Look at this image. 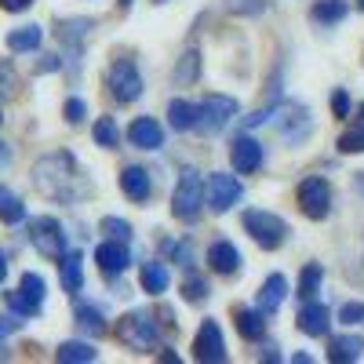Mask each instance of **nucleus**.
Returning a JSON list of instances; mask_svg holds the SVG:
<instances>
[{"label":"nucleus","instance_id":"nucleus-2","mask_svg":"<svg viewBox=\"0 0 364 364\" xmlns=\"http://www.w3.org/2000/svg\"><path fill=\"white\" fill-rule=\"evenodd\" d=\"M200 204H204V182H200V175L197 171H182L178 186L171 193V215L178 223H197Z\"/></svg>","mask_w":364,"mask_h":364},{"label":"nucleus","instance_id":"nucleus-27","mask_svg":"<svg viewBox=\"0 0 364 364\" xmlns=\"http://www.w3.org/2000/svg\"><path fill=\"white\" fill-rule=\"evenodd\" d=\"M193 113H197V106H193V102L175 99V102L168 106V120H171V128H175V132H190V128H193Z\"/></svg>","mask_w":364,"mask_h":364},{"label":"nucleus","instance_id":"nucleus-11","mask_svg":"<svg viewBox=\"0 0 364 364\" xmlns=\"http://www.w3.org/2000/svg\"><path fill=\"white\" fill-rule=\"evenodd\" d=\"M277 128H281V135L291 142V146H299L302 139H306L310 135V113H306V106H299V102H288V106H281L277 109Z\"/></svg>","mask_w":364,"mask_h":364},{"label":"nucleus","instance_id":"nucleus-19","mask_svg":"<svg viewBox=\"0 0 364 364\" xmlns=\"http://www.w3.org/2000/svg\"><path fill=\"white\" fill-rule=\"evenodd\" d=\"M120 190H124V197H132V200L142 204L149 197V175H146V168L128 164L124 171H120Z\"/></svg>","mask_w":364,"mask_h":364},{"label":"nucleus","instance_id":"nucleus-3","mask_svg":"<svg viewBox=\"0 0 364 364\" xmlns=\"http://www.w3.org/2000/svg\"><path fill=\"white\" fill-rule=\"evenodd\" d=\"M117 339L132 350H149L157 343V321L149 310H132L117 321Z\"/></svg>","mask_w":364,"mask_h":364},{"label":"nucleus","instance_id":"nucleus-33","mask_svg":"<svg viewBox=\"0 0 364 364\" xmlns=\"http://www.w3.org/2000/svg\"><path fill=\"white\" fill-rule=\"evenodd\" d=\"M18 291L33 302V306H41L44 302V281L37 277V273H22V284H18Z\"/></svg>","mask_w":364,"mask_h":364},{"label":"nucleus","instance_id":"nucleus-34","mask_svg":"<svg viewBox=\"0 0 364 364\" xmlns=\"http://www.w3.org/2000/svg\"><path fill=\"white\" fill-rule=\"evenodd\" d=\"M102 233H106V240H132V226L124 223V219H117V215H106L102 219Z\"/></svg>","mask_w":364,"mask_h":364},{"label":"nucleus","instance_id":"nucleus-16","mask_svg":"<svg viewBox=\"0 0 364 364\" xmlns=\"http://www.w3.org/2000/svg\"><path fill=\"white\" fill-rule=\"evenodd\" d=\"M284 299H288V281L281 277V273H269L266 284H262V291H259V302H255V306H259L262 314H277Z\"/></svg>","mask_w":364,"mask_h":364},{"label":"nucleus","instance_id":"nucleus-42","mask_svg":"<svg viewBox=\"0 0 364 364\" xmlns=\"http://www.w3.org/2000/svg\"><path fill=\"white\" fill-rule=\"evenodd\" d=\"M29 4H33V0H0V8H4V11H26Z\"/></svg>","mask_w":364,"mask_h":364},{"label":"nucleus","instance_id":"nucleus-31","mask_svg":"<svg viewBox=\"0 0 364 364\" xmlns=\"http://www.w3.org/2000/svg\"><path fill=\"white\" fill-rule=\"evenodd\" d=\"M197 73H200V55L186 51V55H182V63H178V70H175V84H190Z\"/></svg>","mask_w":364,"mask_h":364},{"label":"nucleus","instance_id":"nucleus-40","mask_svg":"<svg viewBox=\"0 0 364 364\" xmlns=\"http://www.w3.org/2000/svg\"><path fill=\"white\" fill-rule=\"evenodd\" d=\"M22 328V317H11V314H0V343H4L11 331H18Z\"/></svg>","mask_w":364,"mask_h":364},{"label":"nucleus","instance_id":"nucleus-29","mask_svg":"<svg viewBox=\"0 0 364 364\" xmlns=\"http://www.w3.org/2000/svg\"><path fill=\"white\" fill-rule=\"evenodd\" d=\"M321 277H324V269H321L317 262H310L306 269L299 273V295H302V302L314 299V295L321 291Z\"/></svg>","mask_w":364,"mask_h":364},{"label":"nucleus","instance_id":"nucleus-22","mask_svg":"<svg viewBox=\"0 0 364 364\" xmlns=\"http://www.w3.org/2000/svg\"><path fill=\"white\" fill-rule=\"evenodd\" d=\"M346 0H317V4L310 8V18L314 22H321V26H336V22H343L346 18Z\"/></svg>","mask_w":364,"mask_h":364},{"label":"nucleus","instance_id":"nucleus-6","mask_svg":"<svg viewBox=\"0 0 364 364\" xmlns=\"http://www.w3.org/2000/svg\"><path fill=\"white\" fill-rule=\"evenodd\" d=\"M299 208H302V215H306V219H328V211H331V186H328V178H321V175L302 178L299 182Z\"/></svg>","mask_w":364,"mask_h":364},{"label":"nucleus","instance_id":"nucleus-30","mask_svg":"<svg viewBox=\"0 0 364 364\" xmlns=\"http://www.w3.org/2000/svg\"><path fill=\"white\" fill-rule=\"evenodd\" d=\"M95 142L99 146H106V149H117L120 146V128H117V120L113 117H102V120H95Z\"/></svg>","mask_w":364,"mask_h":364},{"label":"nucleus","instance_id":"nucleus-48","mask_svg":"<svg viewBox=\"0 0 364 364\" xmlns=\"http://www.w3.org/2000/svg\"><path fill=\"white\" fill-rule=\"evenodd\" d=\"M0 124H4V113H0Z\"/></svg>","mask_w":364,"mask_h":364},{"label":"nucleus","instance_id":"nucleus-18","mask_svg":"<svg viewBox=\"0 0 364 364\" xmlns=\"http://www.w3.org/2000/svg\"><path fill=\"white\" fill-rule=\"evenodd\" d=\"M233 317H237V331L245 339H252V343H259L262 336H266V314L255 306V310H248V306H237L233 310Z\"/></svg>","mask_w":364,"mask_h":364},{"label":"nucleus","instance_id":"nucleus-4","mask_svg":"<svg viewBox=\"0 0 364 364\" xmlns=\"http://www.w3.org/2000/svg\"><path fill=\"white\" fill-rule=\"evenodd\" d=\"M245 230L255 237V245L266 248V252L281 248L284 237H288V223L281 215H273V211H259V208L245 211Z\"/></svg>","mask_w":364,"mask_h":364},{"label":"nucleus","instance_id":"nucleus-35","mask_svg":"<svg viewBox=\"0 0 364 364\" xmlns=\"http://www.w3.org/2000/svg\"><path fill=\"white\" fill-rule=\"evenodd\" d=\"M8 306H11V314H18V317H37L41 314V306H33L22 291H8Z\"/></svg>","mask_w":364,"mask_h":364},{"label":"nucleus","instance_id":"nucleus-38","mask_svg":"<svg viewBox=\"0 0 364 364\" xmlns=\"http://www.w3.org/2000/svg\"><path fill=\"white\" fill-rule=\"evenodd\" d=\"M84 113H87L84 99H66V120H70V124H80Z\"/></svg>","mask_w":364,"mask_h":364},{"label":"nucleus","instance_id":"nucleus-36","mask_svg":"<svg viewBox=\"0 0 364 364\" xmlns=\"http://www.w3.org/2000/svg\"><path fill=\"white\" fill-rule=\"evenodd\" d=\"M182 299H186V302H204L208 299V284L200 277H186V281H182Z\"/></svg>","mask_w":364,"mask_h":364},{"label":"nucleus","instance_id":"nucleus-28","mask_svg":"<svg viewBox=\"0 0 364 364\" xmlns=\"http://www.w3.org/2000/svg\"><path fill=\"white\" fill-rule=\"evenodd\" d=\"M77 324L87 331V336H106V321L95 306H87V302H77Z\"/></svg>","mask_w":364,"mask_h":364},{"label":"nucleus","instance_id":"nucleus-8","mask_svg":"<svg viewBox=\"0 0 364 364\" xmlns=\"http://www.w3.org/2000/svg\"><path fill=\"white\" fill-rule=\"evenodd\" d=\"M29 240H33V248L48 259H63L66 255V233L63 226H58L55 219H33L29 223Z\"/></svg>","mask_w":364,"mask_h":364},{"label":"nucleus","instance_id":"nucleus-13","mask_svg":"<svg viewBox=\"0 0 364 364\" xmlns=\"http://www.w3.org/2000/svg\"><path fill=\"white\" fill-rule=\"evenodd\" d=\"M299 331L302 336H310V339H321V336H328V324H331V314H328V306H321V302H314V299H306V306L299 310Z\"/></svg>","mask_w":364,"mask_h":364},{"label":"nucleus","instance_id":"nucleus-39","mask_svg":"<svg viewBox=\"0 0 364 364\" xmlns=\"http://www.w3.org/2000/svg\"><path fill=\"white\" fill-rule=\"evenodd\" d=\"M331 113H336V117H350V95H346L343 87L331 95Z\"/></svg>","mask_w":364,"mask_h":364},{"label":"nucleus","instance_id":"nucleus-21","mask_svg":"<svg viewBox=\"0 0 364 364\" xmlns=\"http://www.w3.org/2000/svg\"><path fill=\"white\" fill-rule=\"evenodd\" d=\"M360 353H364V343L357 336H339V339H331V346H328V360H336V364L360 360Z\"/></svg>","mask_w":364,"mask_h":364},{"label":"nucleus","instance_id":"nucleus-45","mask_svg":"<svg viewBox=\"0 0 364 364\" xmlns=\"http://www.w3.org/2000/svg\"><path fill=\"white\" fill-rule=\"evenodd\" d=\"M4 277H8V259L0 255V281H4Z\"/></svg>","mask_w":364,"mask_h":364},{"label":"nucleus","instance_id":"nucleus-20","mask_svg":"<svg viewBox=\"0 0 364 364\" xmlns=\"http://www.w3.org/2000/svg\"><path fill=\"white\" fill-rule=\"evenodd\" d=\"M139 281H142V291H149V295H164L168 284H171V273H168L164 262H146V266L139 269Z\"/></svg>","mask_w":364,"mask_h":364},{"label":"nucleus","instance_id":"nucleus-5","mask_svg":"<svg viewBox=\"0 0 364 364\" xmlns=\"http://www.w3.org/2000/svg\"><path fill=\"white\" fill-rule=\"evenodd\" d=\"M233 117H237V99H230V95H208L197 106V113H193V128L204 132V135H215V132H223L230 124Z\"/></svg>","mask_w":364,"mask_h":364},{"label":"nucleus","instance_id":"nucleus-26","mask_svg":"<svg viewBox=\"0 0 364 364\" xmlns=\"http://www.w3.org/2000/svg\"><path fill=\"white\" fill-rule=\"evenodd\" d=\"M55 357L63 360V364H87V360H95L99 353H95V346H91V343H63Z\"/></svg>","mask_w":364,"mask_h":364},{"label":"nucleus","instance_id":"nucleus-1","mask_svg":"<svg viewBox=\"0 0 364 364\" xmlns=\"http://www.w3.org/2000/svg\"><path fill=\"white\" fill-rule=\"evenodd\" d=\"M33 182L44 197H55V200H73V182H77V161L70 154H48L37 161L33 168Z\"/></svg>","mask_w":364,"mask_h":364},{"label":"nucleus","instance_id":"nucleus-49","mask_svg":"<svg viewBox=\"0 0 364 364\" xmlns=\"http://www.w3.org/2000/svg\"><path fill=\"white\" fill-rule=\"evenodd\" d=\"M360 8H364V0H360Z\"/></svg>","mask_w":364,"mask_h":364},{"label":"nucleus","instance_id":"nucleus-14","mask_svg":"<svg viewBox=\"0 0 364 364\" xmlns=\"http://www.w3.org/2000/svg\"><path fill=\"white\" fill-rule=\"evenodd\" d=\"M95 262H99V269L106 273V277H117V273H124L128 262H132L128 245L124 240H106V245H99V252H95Z\"/></svg>","mask_w":364,"mask_h":364},{"label":"nucleus","instance_id":"nucleus-46","mask_svg":"<svg viewBox=\"0 0 364 364\" xmlns=\"http://www.w3.org/2000/svg\"><path fill=\"white\" fill-rule=\"evenodd\" d=\"M357 193H360V197H364V171H360V175H357Z\"/></svg>","mask_w":364,"mask_h":364},{"label":"nucleus","instance_id":"nucleus-41","mask_svg":"<svg viewBox=\"0 0 364 364\" xmlns=\"http://www.w3.org/2000/svg\"><path fill=\"white\" fill-rule=\"evenodd\" d=\"M175 262H178V266H193V245H190V240L175 245Z\"/></svg>","mask_w":364,"mask_h":364},{"label":"nucleus","instance_id":"nucleus-37","mask_svg":"<svg viewBox=\"0 0 364 364\" xmlns=\"http://www.w3.org/2000/svg\"><path fill=\"white\" fill-rule=\"evenodd\" d=\"M339 321L343 324H360L364 321V302H346V306L339 310Z\"/></svg>","mask_w":364,"mask_h":364},{"label":"nucleus","instance_id":"nucleus-10","mask_svg":"<svg viewBox=\"0 0 364 364\" xmlns=\"http://www.w3.org/2000/svg\"><path fill=\"white\" fill-rule=\"evenodd\" d=\"M193 357L204 360V364H219L226 360V339H223V328L219 321H200V331H197V339H193Z\"/></svg>","mask_w":364,"mask_h":364},{"label":"nucleus","instance_id":"nucleus-47","mask_svg":"<svg viewBox=\"0 0 364 364\" xmlns=\"http://www.w3.org/2000/svg\"><path fill=\"white\" fill-rule=\"evenodd\" d=\"M128 4H132V0H120V8H128Z\"/></svg>","mask_w":364,"mask_h":364},{"label":"nucleus","instance_id":"nucleus-9","mask_svg":"<svg viewBox=\"0 0 364 364\" xmlns=\"http://www.w3.org/2000/svg\"><path fill=\"white\" fill-rule=\"evenodd\" d=\"M240 193H245V190H240V182H237L233 175L215 171V175L208 178V186H204V204L223 215V211H230V208L240 200Z\"/></svg>","mask_w":364,"mask_h":364},{"label":"nucleus","instance_id":"nucleus-25","mask_svg":"<svg viewBox=\"0 0 364 364\" xmlns=\"http://www.w3.org/2000/svg\"><path fill=\"white\" fill-rule=\"evenodd\" d=\"M80 284H84L80 252H66V255H63V288H66V291H80Z\"/></svg>","mask_w":364,"mask_h":364},{"label":"nucleus","instance_id":"nucleus-17","mask_svg":"<svg viewBox=\"0 0 364 364\" xmlns=\"http://www.w3.org/2000/svg\"><path fill=\"white\" fill-rule=\"evenodd\" d=\"M208 266L215 273H223V277H230V273H237V266H240V255H237V248L230 245V240H215V245L208 248Z\"/></svg>","mask_w":364,"mask_h":364},{"label":"nucleus","instance_id":"nucleus-24","mask_svg":"<svg viewBox=\"0 0 364 364\" xmlns=\"http://www.w3.org/2000/svg\"><path fill=\"white\" fill-rule=\"evenodd\" d=\"M41 41H44L41 26H22V29H11V33H8V48L11 51H37Z\"/></svg>","mask_w":364,"mask_h":364},{"label":"nucleus","instance_id":"nucleus-32","mask_svg":"<svg viewBox=\"0 0 364 364\" xmlns=\"http://www.w3.org/2000/svg\"><path fill=\"white\" fill-rule=\"evenodd\" d=\"M15 95H18V73L4 58V63H0V99H15Z\"/></svg>","mask_w":364,"mask_h":364},{"label":"nucleus","instance_id":"nucleus-15","mask_svg":"<svg viewBox=\"0 0 364 364\" xmlns=\"http://www.w3.org/2000/svg\"><path fill=\"white\" fill-rule=\"evenodd\" d=\"M128 139H132V146H139V149H157V146L164 142V128L157 124L154 117H135L132 128H128Z\"/></svg>","mask_w":364,"mask_h":364},{"label":"nucleus","instance_id":"nucleus-44","mask_svg":"<svg viewBox=\"0 0 364 364\" xmlns=\"http://www.w3.org/2000/svg\"><path fill=\"white\" fill-rule=\"evenodd\" d=\"M353 132H357V135H364V106L357 109V124H353Z\"/></svg>","mask_w":364,"mask_h":364},{"label":"nucleus","instance_id":"nucleus-23","mask_svg":"<svg viewBox=\"0 0 364 364\" xmlns=\"http://www.w3.org/2000/svg\"><path fill=\"white\" fill-rule=\"evenodd\" d=\"M0 219H4L8 226H18V223L26 219V204H22V197L11 193L4 182H0Z\"/></svg>","mask_w":364,"mask_h":364},{"label":"nucleus","instance_id":"nucleus-7","mask_svg":"<svg viewBox=\"0 0 364 364\" xmlns=\"http://www.w3.org/2000/svg\"><path fill=\"white\" fill-rule=\"evenodd\" d=\"M106 80H109V91H113L117 102H135L142 95V77H139L132 58H117L106 73Z\"/></svg>","mask_w":364,"mask_h":364},{"label":"nucleus","instance_id":"nucleus-43","mask_svg":"<svg viewBox=\"0 0 364 364\" xmlns=\"http://www.w3.org/2000/svg\"><path fill=\"white\" fill-rule=\"evenodd\" d=\"M8 161H11V149L8 142H0V168H8Z\"/></svg>","mask_w":364,"mask_h":364},{"label":"nucleus","instance_id":"nucleus-12","mask_svg":"<svg viewBox=\"0 0 364 364\" xmlns=\"http://www.w3.org/2000/svg\"><path fill=\"white\" fill-rule=\"evenodd\" d=\"M230 161H233V168H237L240 175H255V171L262 168V146H259L252 135H240V139H233V146H230Z\"/></svg>","mask_w":364,"mask_h":364}]
</instances>
